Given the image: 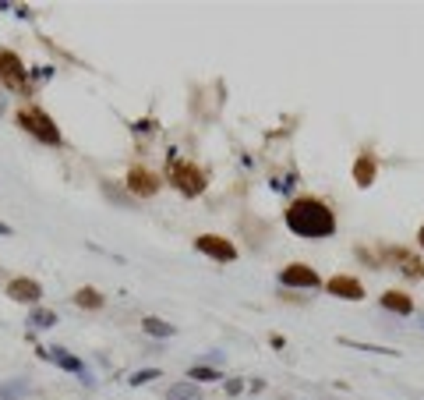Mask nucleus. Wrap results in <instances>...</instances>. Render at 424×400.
I'll list each match as a JSON object with an SVG mask.
<instances>
[{"label": "nucleus", "instance_id": "nucleus-1", "mask_svg": "<svg viewBox=\"0 0 424 400\" xmlns=\"http://www.w3.org/2000/svg\"><path fill=\"white\" fill-rule=\"evenodd\" d=\"M287 227L297 238H332L336 230V216L326 202L318 199H293L287 205Z\"/></svg>", "mask_w": 424, "mask_h": 400}, {"label": "nucleus", "instance_id": "nucleus-2", "mask_svg": "<svg viewBox=\"0 0 424 400\" xmlns=\"http://www.w3.org/2000/svg\"><path fill=\"white\" fill-rule=\"evenodd\" d=\"M18 124H21V128H25L32 138L47 142V145H60V132H57V124L50 121L47 110H39V107H25V110H18Z\"/></svg>", "mask_w": 424, "mask_h": 400}, {"label": "nucleus", "instance_id": "nucleus-3", "mask_svg": "<svg viewBox=\"0 0 424 400\" xmlns=\"http://www.w3.org/2000/svg\"><path fill=\"white\" fill-rule=\"evenodd\" d=\"M170 181H174V188H177V192H184L187 199H195V195L205 192V174L198 171L195 163L174 160V166H170Z\"/></svg>", "mask_w": 424, "mask_h": 400}, {"label": "nucleus", "instance_id": "nucleus-4", "mask_svg": "<svg viewBox=\"0 0 424 400\" xmlns=\"http://www.w3.org/2000/svg\"><path fill=\"white\" fill-rule=\"evenodd\" d=\"M0 86L11 92H29L25 86V64L14 50H0Z\"/></svg>", "mask_w": 424, "mask_h": 400}, {"label": "nucleus", "instance_id": "nucleus-5", "mask_svg": "<svg viewBox=\"0 0 424 400\" xmlns=\"http://www.w3.org/2000/svg\"><path fill=\"white\" fill-rule=\"evenodd\" d=\"M195 248L202 251V255H212L216 262H233V259H237V248H233L226 238H216V234H202L195 241Z\"/></svg>", "mask_w": 424, "mask_h": 400}, {"label": "nucleus", "instance_id": "nucleus-6", "mask_svg": "<svg viewBox=\"0 0 424 400\" xmlns=\"http://www.w3.org/2000/svg\"><path fill=\"white\" fill-rule=\"evenodd\" d=\"M280 284L283 287H304V290H315V287H322V277H318L315 269H308V266H287L283 273H280Z\"/></svg>", "mask_w": 424, "mask_h": 400}, {"label": "nucleus", "instance_id": "nucleus-7", "mask_svg": "<svg viewBox=\"0 0 424 400\" xmlns=\"http://www.w3.org/2000/svg\"><path fill=\"white\" fill-rule=\"evenodd\" d=\"M326 290L332 294V298H343V301H360L365 298V287H360V280H354V277H329L326 280Z\"/></svg>", "mask_w": 424, "mask_h": 400}, {"label": "nucleus", "instance_id": "nucleus-8", "mask_svg": "<svg viewBox=\"0 0 424 400\" xmlns=\"http://www.w3.org/2000/svg\"><path fill=\"white\" fill-rule=\"evenodd\" d=\"M39 358H50V362H57V365H60L64 372H75V375L81 379V383H89V379H92V375H89V368H85V365L78 362L75 354L60 351V347H57V351H42V347H39Z\"/></svg>", "mask_w": 424, "mask_h": 400}, {"label": "nucleus", "instance_id": "nucleus-9", "mask_svg": "<svg viewBox=\"0 0 424 400\" xmlns=\"http://www.w3.org/2000/svg\"><path fill=\"white\" fill-rule=\"evenodd\" d=\"M8 294H11V298L14 301H39L42 298V284L39 280H32V277H14L11 284H8Z\"/></svg>", "mask_w": 424, "mask_h": 400}, {"label": "nucleus", "instance_id": "nucleus-10", "mask_svg": "<svg viewBox=\"0 0 424 400\" xmlns=\"http://www.w3.org/2000/svg\"><path fill=\"white\" fill-rule=\"evenodd\" d=\"M124 184L131 188V192H138V195H156V192H159V177H156V174H148V171H142V166L127 171Z\"/></svg>", "mask_w": 424, "mask_h": 400}, {"label": "nucleus", "instance_id": "nucleus-11", "mask_svg": "<svg viewBox=\"0 0 424 400\" xmlns=\"http://www.w3.org/2000/svg\"><path fill=\"white\" fill-rule=\"evenodd\" d=\"M382 255L399 259V269H403V273H414V277H424V262H421L417 255H410L407 248H382Z\"/></svg>", "mask_w": 424, "mask_h": 400}, {"label": "nucleus", "instance_id": "nucleus-12", "mask_svg": "<svg viewBox=\"0 0 424 400\" xmlns=\"http://www.w3.org/2000/svg\"><path fill=\"white\" fill-rule=\"evenodd\" d=\"M382 308H389L396 315H410L414 312V301L407 298V294H399V290H389V294H382Z\"/></svg>", "mask_w": 424, "mask_h": 400}, {"label": "nucleus", "instance_id": "nucleus-13", "mask_svg": "<svg viewBox=\"0 0 424 400\" xmlns=\"http://www.w3.org/2000/svg\"><path fill=\"white\" fill-rule=\"evenodd\" d=\"M142 329L148 336H159V340H166V336H177V326H170L163 319H156V315H148V319H142Z\"/></svg>", "mask_w": 424, "mask_h": 400}, {"label": "nucleus", "instance_id": "nucleus-14", "mask_svg": "<svg viewBox=\"0 0 424 400\" xmlns=\"http://www.w3.org/2000/svg\"><path fill=\"white\" fill-rule=\"evenodd\" d=\"M166 400H202V390H198V386L187 379V383L170 386V390H166Z\"/></svg>", "mask_w": 424, "mask_h": 400}, {"label": "nucleus", "instance_id": "nucleus-15", "mask_svg": "<svg viewBox=\"0 0 424 400\" xmlns=\"http://www.w3.org/2000/svg\"><path fill=\"white\" fill-rule=\"evenodd\" d=\"M354 177H357L360 188H368L371 177H375V160H371V156H360V160L354 163Z\"/></svg>", "mask_w": 424, "mask_h": 400}, {"label": "nucleus", "instance_id": "nucleus-16", "mask_svg": "<svg viewBox=\"0 0 424 400\" xmlns=\"http://www.w3.org/2000/svg\"><path fill=\"white\" fill-rule=\"evenodd\" d=\"M29 393V379H11V383H0V400H18Z\"/></svg>", "mask_w": 424, "mask_h": 400}, {"label": "nucleus", "instance_id": "nucleus-17", "mask_svg": "<svg viewBox=\"0 0 424 400\" xmlns=\"http://www.w3.org/2000/svg\"><path fill=\"white\" fill-rule=\"evenodd\" d=\"M187 375H191V383H195V386H198V383H220V379H223L220 368H212V365H195Z\"/></svg>", "mask_w": 424, "mask_h": 400}, {"label": "nucleus", "instance_id": "nucleus-18", "mask_svg": "<svg viewBox=\"0 0 424 400\" xmlns=\"http://www.w3.org/2000/svg\"><path fill=\"white\" fill-rule=\"evenodd\" d=\"M75 305L78 308H99L103 305V294L92 290V287H81V290H75Z\"/></svg>", "mask_w": 424, "mask_h": 400}, {"label": "nucleus", "instance_id": "nucleus-19", "mask_svg": "<svg viewBox=\"0 0 424 400\" xmlns=\"http://www.w3.org/2000/svg\"><path fill=\"white\" fill-rule=\"evenodd\" d=\"M339 344H347V347H354V351H371V354H389V358H399V351L396 347H378V344H354V340H339Z\"/></svg>", "mask_w": 424, "mask_h": 400}, {"label": "nucleus", "instance_id": "nucleus-20", "mask_svg": "<svg viewBox=\"0 0 424 400\" xmlns=\"http://www.w3.org/2000/svg\"><path fill=\"white\" fill-rule=\"evenodd\" d=\"M29 323H32V326H42V329H50V326L57 323V315H53L50 308H32V315H29Z\"/></svg>", "mask_w": 424, "mask_h": 400}, {"label": "nucleus", "instance_id": "nucleus-21", "mask_svg": "<svg viewBox=\"0 0 424 400\" xmlns=\"http://www.w3.org/2000/svg\"><path fill=\"white\" fill-rule=\"evenodd\" d=\"M156 375H159V368H142V372H135L131 379H127V386H145V383H153Z\"/></svg>", "mask_w": 424, "mask_h": 400}, {"label": "nucleus", "instance_id": "nucleus-22", "mask_svg": "<svg viewBox=\"0 0 424 400\" xmlns=\"http://www.w3.org/2000/svg\"><path fill=\"white\" fill-rule=\"evenodd\" d=\"M241 390H244V383H241V379H230V383H226V393H230V397H237Z\"/></svg>", "mask_w": 424, "mask_h": 400}, {"label": "nucleus", "instance_id": "nucleus-23", "mask_svg": "<svg viewBox=\"0 0 424 400\" xmlns=\"http://www.w3.org/2000/svg\"><path fill=\"white\" fill-rule=\"evenodd\" d=\"M8 234H14V230H11L8 223H0V238H8Z\"/></svg>", "mask_w": 424, "mask_h": 400}, {"label": "nucleus", "instance_id": "nucleus-24", "mask_svg": "<svg viewBox=\"0 0 424 400\" xmlns=\"http://www.w3.org/2000/svg\"><path fill=\"white\" fill-rule=\"evenodd\" d=\"M417 238H421V248H424V227H421V234H417Z\"/></svg>", "mask_w": 424, "mask_h": 400}, {"label": "nucleus", "instance_id": "nucleus-25", "mask_svg": "<svg viewBox=\"0 0 424 400\" xmlns=\"http://www.w3.org/2000/svg\"><path fill=\"white\" fill-rule=\"evenodd\" d=\"M0 110H4V99H0Z\"/></svg>", "mask_w": 424, "mask_h": 400}]
</instances>
